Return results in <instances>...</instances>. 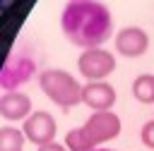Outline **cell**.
<instances>
[{"mask_svg":"<svg viewBox=\"0 0 154 151\" xmlns=\"http://www.w3.org/2000/svg\"><path fill=\"white\" fill-rule=\"evenodd\" d=\"M60 29L72 46L91 50L101 48L113 36V19L103 2L72 0L60 14Z\"/></svg>","mask_w":154,"mask_h":151,"instance_id":"6da1fadb","label":"cell"},{"mask_svg":"<svg viewBox=\"0 0 154 151\" xmlns=\"http://www.w3.org/2000/svg\"><path fill=\"white\" fill-rule=\"evenodd\" d=\"M120 134V117L111 110L103 113H91V117L82 125L67 132L65 146L70 151H94L99 144L116 139Z\"/></svg>","mask_w":154,"mask_h":151,"instance_id":"7a4b0ae2","label":"cell"},{"mask_svg":"<svg viewBox=\"0 0 154 151\" xmlns=\"http://www.w3.org/2000/svg\"><path fill=\"white\" fill-rule=\"evenodd\" d=\"M36 67H38V55L34 50L31 43L22 41L12 48V53L7 55L5 65H2V72H0V86L5 91H14L17 86L26 84L34 74H36Z\"/></svg>","mask_w":154,"mask_h":151,"instance_id":"3957f363","label":"cell"},{"mask_svg":"<svg viewBox=\"0 0 154 151\" xmlns=\"http://www.w3.org/2000/svg\"><path fill=\"white\" fill-rule=\"evenodd\" d=\"M38 86L63 113H67L72 105L82 103V86L65 70H43L38 74Z\"/></svg>","mask_w":154,"mask_h":151,"instance_id":"277c9868","label":"cell"},{"mask_svg":"<svg viewBox=\"0 0 154 151\" xmlns=\"http://www.w3.org/2000/svg\"><path fill=\"white\" fill-rule=\"evenodd\" d=\"M77 70L89 81H103L116 70V58L108 50H103V48H91V50H84L79 55Z\"/></svg>","mask_w":154,"mask_h":151,"instance_id":"5b68a950","label":"cell"},{"mask_svg":"<svg viewBox=\"0 0 154 151\" xmlns=\"http://www.w3.org/2000/svg\"><path fill=\"white\" fill-rule=\"evenodd\" d=\"M24 137L36 144V146H46V144H53V137H55V120L51 113L46 110H36L31 113L26 120H24V127H22Z\"/></svg>","mask_w":154,"mask_h":151,"instance_id":"8992f818","label":"cell"},{"mask_svg":"<svg viewBox=\"0 0 154 151\" xmlns=\"http://www.w3.org/2000/svg\"><path fill=\"white\" fill-rule=\"evenodd\" d=\"M149 48V38L140 26H125L116 34V50L125 58H140Z\"/></svg>","mask_w":154,"mask_h":151,"instance_id":"52a82bcc","label":"cell"},{"mask_svg":"<svg viewBox=\"0 0 154 151\" xmlns=\"http://www.w3.org/2000/svg\"><path fill=\"white\" fill-rule=\"evenodd\" d=\"M82 103L96 113L111 110V105L116 103V89L108 81H89L87 86H82Z\"/></svg>","mask_w":154,"mask_h":151,"instance_id":"ba28073f","label":"cell"},{"mask_svg":"<svg viewBox=\"0 0 154 151\" xmlns=\"http://www.w3.org/2000/svg\"><path fill=\"white\" fill-rule=\"evenodd\" d=\"M31 113V98L19 91H5L0 96V115L5 120H26Z\"/></svg>","mask_w":154,"mask_h":151,"instance_id":"9c48e42d","label":"cell"},{"mask_svg":"<svg viewBox=\"0 0 154 151\" xmlns=\"http://www.w3.org/2000/svg\"><path fill=\"white\" fill-rule=\"evenodd\" d=\"M132 96L140 103H154V74H140L132 81Z\"/></svg>","mask_w":154,"mask_h":151,"instance_id":"30bf717a","label":"cell"},{"mask_svg":"<svg viewBox=\"0 0 154 151\" xmlns=\"http://www.w3.org/2000/svg\"><path fill=\"white\" fill-rule=\"evenodd\" d=\"M24 132L14 127H0V151H22Z\"/></svg>","mask_w":154,"mask_h":151,"instance_id":"8fae6325","label":"cell"},{"mask_svg":"<svg viewBox=\"0 0 154 151\" xmlns=\"http://www.w3.org/2000/svg\"><path fill=\"white\" fill-rule=\"evenodd\" d=\"M140 137H142V144H144L147 149H154V120H149V122L142 125Z\"/></svg>","mask_w":154,"mask_h":151,"instance_id":"7c38bea8","label":"cell"},{"mask_svg":"<svg viewBox=\"0 0 154 151\" xmlns=\"http://www.w3.org/2000/svg\"><path fill=\"white\" fill-rule=\"evenodd\" d=\"M38 151H70V149H65V146H60V144H46V146H38Z\"/></svg>","mask_w":154,"mask_h":151,"instance_id":"4fadbf2b","label":"cell"},{"mask_svg":"<svg viewBox=\"0 0 154 151\" xmlns=\"http://www.w3.org/2000/svg\"><path fill=\"white\" fill-rule=\"evenodd\" d=\"M96 151H111V149H96Z\"/></svg>","mask_w":154,"mask_h":151,"instance_id":"5bb4252c","label":"cell"}]
</instances>
